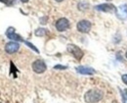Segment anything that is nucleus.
<instances>
[{
    "label": "nucleus",
    "mask_w": 127,
    "mask_h": 103,
    "mask_svg": "<svg viewBox=\"0 0 127 103\" xmlns=\"http://www.w3.org/2000/svg\"><path fill=\"white\" fill-rule=\"evenodd\" d=\"M102 98H103V91L100 90V89H97V88H94V89H91V90L87 91L85 96H84L85 101L88 103L98 102Z\"/></svg>",
    "instance_id": "obj_1"
},
{
    "label": "nucleus",
    "mask_w": 127,
    "mask_h": 103,
    "mask_svg": "<svg viewBox=\"0 0 127 103\" xmlns=\"http://www.w3.org/2000/svg\"><path fill=\"white\" fill-rule=\"evenodd\" d=\"M67 51L69 52L70 54H72L73 57L75 59H77V60H81V58L84 55L83 51L80 49L78 46H76L74 44H68L67 45Z\"/></svg>",
    "instance_id": "obj_2"
},
{
    "label": "nucleus",
    "mask_w": 127,
    "mask_h": 103,
    "mask_svg": "<svg viewBox=\"0 0 127 103\" xmlns=\"http://www.w3.org/2000/svg\"><path fill=\"white\" fill-rule=\"evenodd\" d=\"M32 70L37 74H42L46 71V65L42 60H36L32 63Z\"/></svg>",
    "instance_id": "obj_3"
},
{
    "label": "nucleus",
    "mask_w": 127,
    "mask_h": 103,
    "mask_svg": "<svg viewBox=\"0 0 127 103\" xmlns=\"http://www.w3.org/2000/svg\"><path fill=\"white\" fill-rule=\"evenodd\" d=\"M77 30H78V32L83 33V34L89 33L90 30H91V23L89 21H86V20L80 21L77 24Z\"/></svg>",
    "instance_id": "obj_4"
},
{
    "label": "nucleus",
    "mask_w": 127,
    "mask_h": 103,
    "mask_svg": "<svg viewBox=\"0 0 127 103\" xmlns=\"http://www.w3.org/2000/svg\"><path fill=\"white\" fill-rule=\"evenodd\" d=\"M69 27V22L67 19L65 18H61L57 21L56 23V29L59 31V32H64L65 30H67Z\"/></svg>",
    "instance_id": "obj_5"
},
{
    "label": "nucleus",
    "mask_w": 127,
    "mask_h": 103,
    "mask_svg": "<svg viewBox=\"0 0 127 103\" xmlns=\"http://www.w3.org/2000/svg\"><path fill=\"white\" fill-rule=\"evenodd\" d=\"M20 49V44L17 43V42H8L6 45H5V51L9 54H14L16 53L18 50Z\"/></svg>",
    "instance_id": "obj_6"
},
{
    "label": "nucleus",
    "mask_w": 127,
    "mask_h": 103,
    "mask_svg": "<svg viewBox=\"0 0 127 103\" xmlns=\"http://www.w3.org/2000/svg\"><path fill=\"white\" fill-rule=\"evenodd\" d=\"M95 8H96V10H98V11L109 12V13L116 11L115 7H114L112 4H108V3H106V4H101V5H98V6H96Z\"/></svg>",
    "instance_id": "obj_7"
},
{
    "label": "nucleus",
    "mask_w": 127,
    "mask_h": 103,
    "mask_svg": "<svg viewBox=\"0 0 127 103\" xmlns=\"http://www.w3.org/2000/svg\"><path fill=\"white\" fill-rule=\"evenodd\" d=\"M6 35H7L10 39H13V40H16V41H24L23 37L15 33V29H14V28H9V29L7 30V32H6Z\"/></svg>",
    "instance_id": "obj_8"
},
{
    "label": "nucleus",
    "mask_w": 127,
    "mask_h": 103,
    "mask_svg": "<svg viewBox=\"0 0 127 103\" xmlns=\"http://www.w3.org/2000/svg\"><path fill=\"white\" fill-rule=\"evenodd\" d=\"M117 17L121 20H125L127 19V4L124 5H120L117 8Z\"/></svg>",
    "instance_id": "obj_9"
},
{
    "label": "nucleus",
    "mask_w": 127,
    "mask_h": 103,
    "mask_svg": "<svg viewBox=\"0 0 127 103\" xmlns=\"http://www.w3.org/2000/svg\"><path fill=\"white\" fill-rule=\"evenodd\" d=\"M76 71L82 74V75H93L95 74V70L93 68H90V67H84V66H79L76 68Z\"/></svg>",
    "instance_id": "obj_10"
},
{
    "label": "nucleus",
    "mask_w": 127,
    "mask_h": 103,
    "mask_svg": "<svg viewBox=\"0 0 127 103\" xmlns=\"http://www.w3.org/2000/svg\"><path fill=\"white\" fill-rule=\"evenodd\" d=\"M46 30L45 29H37L36 31H35V35H37V36H43V35H45L46 34Z\"/></svg>",
    "instance_id": "obj_11"
},
{
    "label": "nucleus",
    "mask_w": 127,
    "mask_h": 103,
    "mask_svg": "<svg viewBox=\"0 0 127 103\" xmlns=\"http://www.w3.org/2000/svg\"><path fill=\"white\" fill-rule=\"evenodd\" d=\"M0 2H3L8 6H11V5L15 4V0H0Z\"/></svg>",
    "instance_id": "obj_12"
},
{
    "label": "nucleus",
    "mask_w": 127,
    "mask_h": 103,
    "mask_svg": "<svg viewBox=\"0 0 127 103\" xmlns=\"http://www.w3.org/2000/svg\"><path fill=\"white\" fill-rule=\"evenodd\" d=\"M25 43H26V44H27L28 46H30V47L32 48V50H34V51L36 52V53H39V51H38V49H37V48H36V47H35V46H34L33 44H32L31 42H28V41H25Z\"/></svg>",
    "instance_id": "obj_13"
},
{
    "label": "nucleus",
    "mask_w": 127,
    "mask_h": 103,
    "mask_svg": "<svg viewBox=\"0 0 127 103\" xmlns=\"http://www.w3.org/2000/svg\"><path fill=\"white\" fill-rule=\"evenodd\" d=\"M122 82L127 86V75H123L122 76Z\"/></svg>",
    "instance_id": "obj_14"
},
{
    "label": "nucleus",
    "mask_w": 127,
    "mask_h": 103,
    "mask_svg": "<svg viewBox=\"0 0 127 103\" xmlns=\"http://www.w3.org/2000/svg\"><path fill=\"white\" fill-rule=\"evenodd\" d=\"M55 69H61V70H64V69H66L65 66H61V65H57V66H55L54 67Z\"/></svg>",
    "instance_id": "obj_15"
},
{
    "label": "nucleus",
    "mask_w": 127,
    "mask_h": 103,
    "mask_svg": "<svg viewBox=\"0 0 127 103\" xmlns=\"http://www.w3.org/2000/svg\"><path fill=\"white\" fill-rule=\"evenodd\" d=\"M21 1H22V2H24V3H26V2H28L29 0H21Z\"/></svg>",
    "instance_id": "obj_16"
},
{
    "label": "nucleus",
    "mask_w": 127,
    "mask_h": 103,
    "mask_svg": "<svg viewBox=\"0 0 127 103\" xmlns=\"http://www.w3.org/2000/svg\"><path fill=\"white\" fill-rule=\"evenodd\" d=\"M56 1H57V2H62L63 0H56Z\"/></svg>",
    "instance_id": "obj_17"
},
{
    "label": "nucleus",
    "mask_w": 127,
    "mask_h": 103,
    "mask_svg": "<svg viewBox=\"0 0 127 103\" xmlns=\"http://www.w3.org/2000/svg\"><path fill=\"white\" fill-rule=\"evenodd\" d=\"M124 91H125V93H126V95H127V89H125V90H124Z\"/></svg>",
    "instance_id": "obj_18"
},
{
    "label": "nucleus",
    "mask_w": 127,
    "mask_h": 103,
    "mask_svg": "<svg viewBox=\"0 0 127 103\" xmlns=\"http://www.w3.org/2000/svg\"><path fill=\"white\" fill-rule=\"evenodd\" d=\"M125 56H126V58H127V51H126V54H125Z\"/></svg>",
    "instance_id": "obj_19"
},
{
    "label": "nucleus",
    "mask_w": 127,
    "mask_h": 103,
    "mask_svg": "<svg viewBox=\"0 0 127 103\" xmlns=\"http://www.w3.org/2000/svg\"><path fill=\"white\" fill-rule=\"evenodd\" d=\"M107 1H111V0H107Z\"/></svg>",
    "instance_id": "obj_20"
}]
</instances>
